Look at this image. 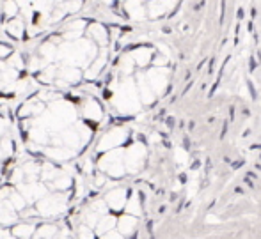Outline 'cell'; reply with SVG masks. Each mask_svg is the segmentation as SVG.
<instances>
[{"label": "cell", "instance_id": "6da1fadb", "mask_svg": "<svg viewBox=\"0 0 261 239\" xmlns=\"http://www.w3.org/2000/svg\"><path fill=\"white\" fill-rule=\"evenodd\" d=\"M21 149L55 163L80 160L101 123L100 99L82 89L34 87L13 110Z\"/></svg>", "mask_w": 261, "mask_h": 239}, {"label": "cell", "instance_id": "9c48e42d", "mask_svg": "<svg viewBox=\"0 0 261 239\" xmlns=\"http://www.w3.org/2000/svg\"><path fill=\"white\" fill-rule=\"evenodd\" d=\"M79 239H94V236H93V232H91V230L87 229L86 225H82L79 229Z\"/></svg>", "mask_w": 261, "mask_h": 239}, {"label": "cell", "instance_id": "8992f818", "mask_svg": "<svg viewBox=\"0 0 261 239\" xmlns=\"http://www.w3.org/2000/svg\"><path fill=\"white\" fill-rule=\"evenodd\" d=\"M34 232H36V229L32 223H20V225H14L13 230H11V234L18 239H29Z\"/></svg>", "mask_w": 261, "mask_h": 239}, {"label": "cell", "instance_id": "3957f363", "mask_svg": "<svg viewBox=\"0 0 261 239\" xmlns=\"http://www.w3.org/2000/svg\"><path fill=\"white\" fill-rule=\"evenodd\" d=\"M91 0H0V36L23 48L84 14Z\"/></svg>", "mask_w": 261, "mask_h": 239}, {"label": "cell", "instance_id": "7a4b0ae2", "mask_svg": "<svg viewBox=\"0 0 261 239\" xmlns=\"http://www.w3.org/2000/svg\"><path fill=\"white\" fill-rule=\"evenodd\" d=\"M114 48V25L93 14H79L23 46V53L36 85L82 89L103 75Z\"/></svg>", "mask_w": 261, "mask_h": 239}, {"label": "cell", "instance_id": "277c9868", "mask_svg": "<svg viewBox=\"0 0 261 239\" xmlns=\"http://www.w3.org/2000/svg\"><path fill=\"white\" fill-rule=\"evenodd\" d=\"M34 87L25 64L23 48L0 36V108L27 96Z\"/></svg>", "mask_w": 261, "mask_h": 239}, {"label": "cell", "instance_id": "ba28073f", "mask_svg": "<svg viewBox=\"0 0 261 239\" xmlns=\"http://www.w3.org/2000/svg\"><path fill=\"white\" fill-rule=\"evenodd\" d=\"M103 216H105V215H103ZM110 223H116V218H114V216H105V218L101 220L100 223H96L98 234H103L105 230H109V229H110Z\"/></svg>", "mask_w": 261, "mask_h": 239}, {"label": "cell", "instance_id": "5b68a950", "mask_svg": "<svg viewBox=\"0 0 261 239\" xmlns=\"http://www.w3.org/2000/svg\"><path fill=\"white\" fill-rule=\"evenodd\" d=\"M21 153V142L18 137L13 112L7 106L0 108V183Z\"/></svg>", "mask_w": 261, "mask_h": 239}, {"label": "cell", "instance_id": "52a82bcc", "mask_svg": "<svg viewBox=\"0 0 261 239\" xmlns=\"http://www.w3.org/2000/svg\"><path fill=\"white\" fill-rule=\"evenodd\" d=\"M57 232H59L57 225H41L38 230H36V234H38L41 239H55Z\"/></svg>", "mask_w": 261, "mask_h": 239}]
</instances>
